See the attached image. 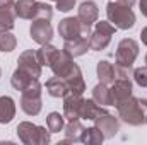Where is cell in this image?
I'll return each mask as SVG.
<instances>
[{
  "mask_svg": "<svg viewBox=\"0 0 147 145\" xmlns=\"http://www.w3.org/2000/svg\"><path fill=\"white\" fill-rule=\"evenodd\" d=\"M94 126H98L101 130V133L105 135V138H113L120 132V121H118V118H115L108 111L103 113V114H99L94 119Z\"/></svg>",
  "mask_w": 147,
  "mask_h": 145,
  "instance_id": "11",
  "label": "cell"
},
{
  "mask_svg": "<svg viewBox=\"0 0 147 145\" xmlns=\"http://www.w3.org/2000/svg\"><path fill=\"white\" fill-rule=\"evenodd\" d=\"M115 72H116V79H130L134 73V68L127 67V65H116Z\"/></svg>",
  "mask_w": 147,
  "mask_h": 145,
  "instance_id": "32",
  "label": "cell"
},
{
  "mask_svg": "<svg viewBox=\"0 0 147 145\" xmlns=\"http://www.w3.org/2000/svg\"><path fill=\"white\" fill-rule=\"evenodd\" d=\"M118 3H121V5H127V7H132L137 0H116Z\"/></svg>",
  "mask_w": 147,
  "mask_h": 145,
  "instance_id": "35",
  "label": "cell"
},
{
  "mask_svg": "<svg viewBox=\"0 0 147 145\" xmlns=\"http://www.w3.org/2000/svg\"><path fill=\"white\" fill-rule=\"evenodd\" d=\"M14 3V0H0V7H12Z\"/></svg>",
  "mask_w": 147,
  "mask_h": 145,
  "instance_id": "36",
  "label": "cell"
},
{
  "mask_svg": "<svg viewBox=\"0 0 147 145\" xmlns=\"http://www.w3.org/2000/svg\"><path fill=\"white\" fill-rule=\"evenodd\" d=\"M17 137L26 145H48L51 142V132L45 126H38L29 121L17 125Z\"/></svg>",
  "mask_w": 147,
  "mask_h": 145,
  "instance_id": "2",
  "label": "cell"
},
{
  "mask_svg": "<svg viewBox=\"0 0 147 145\" xmlns=\"http://www.w3.org/2000/svg\"><path fill=\"white\" fill-rule=\"evenodd\" d=\"M36 0H17L14 3L16 15L21 19H29L33 21L36 17Z\"/></svg>",
  "mask_w": 147,
  "mask_h": 145,
  "instance_id": "17",
  "label": "cell"
},
{
  "mask_svg": "<svg viewBox=\"0 0 147 145\" xmlns=\"http://www.w3.org/2000/svg\"><path fill=\"white\" fill-rule=\"evenodd\" d=\"M98 15H99V10H98V5L91 0L87 2H82L80 7H79V21L82 24V36H91V28L92 24L98 21Z\"/></svg>",
  "mask_w": 147,
  "mask_h": 145,
  "instance_id": "7",
  "label": "cell"
},
{
  "mask_svg": "<svg viewBox=\"0 0 147 145\" xmlns=\"http://www.w3.org/2000/svg\"><path fill=\"white\" fill-rule=\"evenodd\" d=\"M17 68L28 72L33 79H39L41 77V63L38 60V55L34 50H26L24 53L19 55L17 58Z\"/></svg>",
  "mask_w": 147,
  "mask_h": 145,
  "instance_id": "9",
  "label": "cell"
},
{
  "mask_svg": "<svg viewBox=\"0 0 147 145\" xmlns=\"http://www.w3.org/2000/svg\"><path fill=\"white\" fill-rule=\"evenodd\" d=\"M75 5V0H57V9L60 12H69Z\"/></svg>",
  "mask_w": 147,
  "mask_h": 145,
  "instance_id": "33",
  "label": "cell"
},
{
  "mask_svg": "<svg viewBox=\"0 0 147 145\" xmlns=\"http://www.w3.org/2000/svg\"><path fill=\"white\" fill-rule=\"evenodd\" d=\"M82 97L77 94H67L63 97V116L72 121V119H80V108H82Z\"/></svg>",
  "mask_w": 147,
  "mask_h": 145,
  "instance_id": "14",
  "label": "cell"
},
{
  "mask_svg": "<svg viewBox=\"0 0 147 145\" xmlns=\"http://www.w3.org/2000/svg\"><path fill=\"white\" fill-rule=\"evenodd\" d=\"M82 133H84V126H82V123L79 119L69 121V125L65 126V140L62 144H75V142H80Z\"/></svg>",
  "mask_w": 147,
  "mask_h": 145,
  "instance_id": "22",
  "label": "cell"
},
{
  "mask_svg": "<svg viewBox=\"0 0 147 145\" xmlns=\"http://www.w3.org/2000/svg\"><path fill=\"white\" fill-rule=\"evenodd\" d=\"M139 7H140L142 15H146L147 17V0H140V2H139Z\"/></svg>",
  "mask_w": 147,
  "mask_h": 145,
  "instance_id": "34",
  "label": "cell"
},
{
  "mask_svg": "<svg viewBox=\"0 0 147 145\" xmlns=\"http://www.w3.org/2000/svg\"><path fill=\"white\" fill-rule=\"evenodd\" d=\"M33 80H34V79H33L28 72H24V70H21V68H16V72L12 73L10 84H12V87H14L16 91H21V92H22Z\"/></svg>",
  "mask_w": 147,
  "mask_h": 145,
  "instance_id": "25",
  "label": "cell"
},
{
  "mask_svg": "<svg viewBox=\"0 0 147 145\" xmlns=\"http://www.w3.org/2000/svg\"><path fill=\"white\" fill-rule=\"evenodd\" d=\"M106 15H108V21L116 29H130L135 24V14H134L132 7L121 5L118 2H110L108 3Z\"/></svg>",
  "mask_w": 147,
  "mask_h": 145,
  "instance_id": "3",
  "label": "cell"
},
{
  "mask_svg": "<svg viewBox=\"0 0 147 145\" xmlns=\"http://www.w3.org/2000/svg\"><path fill=\"white\" fill-rule=\"evenodd\" d=\"M16 46H17V39L10 31H0V51L9 53L16 50Z\"/></svg>",
  "mask_w": 147,
  "mask_h": 145,
  "instance_id": "29",
  "label": "cell"
},
{
  "mask_svg": "<svg viewBox=\"0 0 147 145\" xmlns=\"http://www.w3.org/2000/svg\"><path fill=\"white\" fill-rule=\"evenodd\" d=\"M140 39H142V43L147 46V28H144V29L140 31Z\"/></svg>",
  "mask_w": 147,
  "mask_h": 145,
  "instance_id": "37",
  "label": "cell"
},
{
  "mask_svg": "<svg viewBox=\"0 0 147 145\" xmlns=\"http://www.w3.org/2000/svg\"><path fill=\"white\" fill-rule=\"evenodd\" d=\"M46 91L51 97H65L69 94V85H67L65 79L55 75L46 82Z\"/></svg>",
  "mask_w": 147,
  "mask_h": 145,
  "instance_id": "18",
  "label": "cell"
},
{
  "mask_svg": "<svg viewBox=\"0 0 147 145\" xmlns=\"http://www.w3.org/2000/svg\"><path fill=\"white\" fill-rule=\"evenodd\" d=\"M29 33H31L33 41H36L38 44H46L53 38V28H51L50 21H46V19H33Z\"/></svg>",
  "mask_w": 147,
  "mask_h": 145,
  "instance_id": "10",
  "label": "cell"
},
{
  "mask_svg": "<svg viewBox=\"0 0 147 145\" xmlns=\"http://www.w3.org/2000/svg\"><path fill=\"white\" fill-rule=\"evenodd\" d=\"M134 80L140 85V87H147V65L146 67H140V68H135L132 73Z\"/></svg>",
  "mask_w": 147,
  "mask_h": 145,
  "instance_id": "31",
  "label": "cell"
},
{
  "mask_svg": "<svg viewBox=\"0 0 147 145\" xmlns=\"http://www.w3.org/2000/svg\"><path fill=\"white\" fill-rule=\"evenodd\" d=\"M132 96V82L130 79H116L111 84V99H113V106L121 104L123 101H127Z\"/></svg>",
  "mask_w": 147,
  "mask_h": 145,
  "instance_id": "13",
  "label": "cell"
},
{
  "mask_svg": "<svg viewBox=\"0 0 147 145\" xmlns=\"http://www.w3.org/2000/svg\"><path fill=\"white\" fill-rule=\"evenodd\" d=\"M16 10L12 7H0V31H10L16 24Z\"/></svg>",
  "mask_w": 147,
  "mask_h": 145,
  "instance_id": "24",
  "label": "cell"
},
{
  "mask_svg": "<svg viewBox=\"0 0 147 145\" xmlns=\"http://www.w3.org/2000/svg\"><path fill=\"white\" fill-rule=\"evenodd\" d=\"M65 82L69 85V94H77V96H82L84 91H86V82H84V77L82 72L79 68V65L75 63L72 67V70L69 72V75L65 77Z\"/></svg>",
  "mask_w": 147,
  "mask_h": 145,
  "instance_id": "15",
  "label": "cell"
},
{
  "mask_svg": "<svg viewBox=\"0 0 147 145\" xmlns=\"http://www.w3.org/2000/svg\"><path fill=\"white\" fill-rule=\"evenodd\" d=\"M144 60H146V65H147V55H146V58H144Z\"/></svg>",
  "mask_w": 147,
  "mask_h": 145,
  "instance_id": "38",
  "label": "cell"
},
{
  "mask_svg": "<svg viewBox=\"0 0 147 145\" xmlns=\"http://www.w3.org/2000/svg\"><path fill=\"white\" fill-rule=\"evenodd\" d=\"M116 28L111 24L110 21H101V22H96V28H94V33L89 36L91 41V50L94 51H101L105 50L111 41V36L115 34Z\"/></svg>",
  "mask_w": 147,
  "mask_h": 145,
  "instance_id": "5",
  "label": "cell"
},
{
  "mask_svg": "<svg viewBox=\"0 0 147 145\" xmlns=\"http://www.w3.org/2000/svg\"><path fill=\"white\" fill-rule=\"evenodd\" d=\"M58 34L63 38V41H70L82 36V24L79 17H65L58 24Z\"/></svg>",
  "mask_w": 147,
  "mask_h": 145,
  "instance_id": "12",
  "label": "cell"
},
{
  "mask_svg": "<svg viewBox=\"0 0 147 145\" xmlns=\"http://www.w3.org/2000/svg\"><path fill=\"white\" fill-rule=\"evenodd\" d=\"M63 50L67 53H70L74 58L75 56H82V55H86L91 50V41H89L87 36H79V38H75V39L65 41Z\"/></svg>",
  "mask_w": 147,
  "mask_h": 145,
  "instance_id": "16",
  "label": "cell"
},
{
  "mask_svg": "<svg viewBox=\"0 0 147 145\" xmlns=\"http://www.w3.org/2000/svg\"><path fill=\"white\" fill-rule=\"evenodd\" d=\"M16 116V103L9 96H0V123H10Z\"/></svg>",
  "mask_w": 147,
  "mask_h": 145,
  "instance_id": "20",
  "label": "cell"
},
{
  "mask_svg": "<svg viewBox=\"0 0 147 145\" xmlns=\"http://www.w3.org/2000/svg\"><path fill=\"white\" fill-rule=\"evenodd\" d=\"M51 15H53L51 5H48L45 2H38L36 3V17L34 19H46V21H50Z\"/></svg>",
  "mask_w": 147,
  "mask_h": 145,
  "instance_id": "30",
  "label": "cell"
},
{
  "mask_svg": "<svg viewBox=\"0 0 147 145\" xmlns=\"http://www.w3.org/2000/svg\"><path fill=\"white\" fill-rule=\"evenodd\" d=\"M92 99L99 104V106H113V99H111V89L99 82L94 89H92Z\"/></svg>",
  "mask_w": 147,
  "mask_h": 145,
  "instance_id": "23",
  "label": "cell"
},
{
  "mask_svg": "<svg viewBox=\"0 0 147 145\" xmlns=\"http://www.w3.org/2000/svg\"><path fill=\"white\" fill-rule=\"evenodd\" d=\"M98 79H99V82H103L106 85H111L116 80V72H115L113 63H110L108 60L98 62Z\"/></svg>",
  "mask_w": 147,
  "mask_h": 145,
  "instance_id": "21",
  "label": "cell"
},
{
  "mask_svg": "<svg viewBox=\"0 0 147 145\" xmlns=\"http://www.w3.org/2000/svg\"><path fill=\"white\" fill-rule=\"evenodd\" d=\"M116 109H118V118L123 123L130 126L147 125V99L130 96L127 101L118 104Z\"/></svg>",
  "mask_w": 147,
  "mask_h": 145,
  "instance_id": "1",
  "label": "cell"
},
{
  "mask_svg": "<svg viewBox=\"0 0 147 145\" xmlns=\"http://www.w3.org/2000/svg\"><path fill=\"white\" fill-rule=\"evenodd\" d=\"M139 56V43L132 38H125L118 43L116 48V65H127L134 67L135 58Z\"/></svg>",
  "mask_w": 147,
  "mask_h": 145,
  "instance_id": "6",
  "label": "cell"
},
{
  "mask_svg": "<svg viewBox=\"0 0 147 145\" xmlns=\"http://www.w3.org/2000/svg\"><path fill=\"white\" fill-rule=\"evenodd\" d=\"M46 126L51 133H58L65 128V116L60 113H50L46 116Z\"/></svg>",
  "mask_w": 147,
  "mask_h": 145,
  "instance_id": "27",
  "label": "cell"
},
{
  "mask_svg": "<svg viewBox=\"0 0 147 145\" xmlns=\"http://www.w3.org/2000/svg\"><path fill=\"white\" fill-rule=\"evenodd\" d=\"M0 75H2V70H0Z\"/></svg>",
  "mask_w": 147,
  "mask_h": 145,
  "instance_id": "39",
  "label": "cell"
},
{
  "mask_svg": "<svg viewBox=\"0 0 147 145\" xmlns=\"http://www.w3.org/2000/svg\"><path fill=\"white\" fill-rule=\"evenodd\" d=\"M75 65L74 63V56L70 53H67L65 50H57L51 56V62H50V68L53 70L55 75L65 79L69 72L72 70V67Z\"/></svg>",
  "mask_w": 147,
  "mask_h": 145,
  "instance_id": "8",
  "label": "cell"
},
{
  "mask_svg": "<svg viewBox=\"0 0 147 145\" xmlns=\"http://www.w3.org/2000/svg\"><path fill=\"white\" fill-rule=\"evenodd\" d=\"M105 140V135L101 133V130L98 126H91V128H84V133H82V138L80 142L87 145H99L103 144Z\"/></svg>",
  "mask_w": 147,
  "mask_h": 145,
  "instance_id": "26",
  "label": "cell"
},
{
  "mask_svg": "<svg viewBox=\"0 0 147 145\" xmlns=\"http://www.w3.org/2000/svg\"><path fill=\"white\" fill-rule=\"evenodd\" d=\"M21 108L26 114L29 116H36L43 108V101H41V84L39 80L34 79L24 91H22V97H21Z\"/></svg>",
  "mask_w": 147,
  "mask_h": 145,
  "instance_id": "4",
  "label": "cell"
},
{
  "mask_svg": "<svg viewBox=\"0 0 147 145\" xmlns=\"http://www.w3.org/2000/svg\"><path fill=\"white\" fill-rule=\"evenodd\" d=\"M55 51H57V48H55L53 44H50V43L41 44V48L36 51L38 60H39L41 67H50V62H51V56H53Z\"/></svg>",
  "mask_w": 147,
  "mask_h": 145,
  "instance_id": "28",
  "label": "cell"
},
{
  "mask_svg": "<svg viewBox=\"0 0 147 145\" xmlns=\"http://www.w3.org/2000/svg\"><path fill=\"white\" fill-rule=\"evenodd\" d=\"M106 113V109L99 106L94 99H84L82 101V108H80V119H96L99 114Z\"/></svg>",
  "mask_w": 147,
  "mask_h": 145,
  "instance_id": "19",
  "label": "cell"
}]
</instances>
